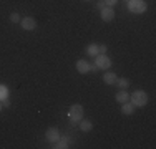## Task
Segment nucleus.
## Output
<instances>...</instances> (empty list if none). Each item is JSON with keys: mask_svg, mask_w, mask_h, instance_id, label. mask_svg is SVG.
Listing matches in <instances>:
<instances>
[{"mask_svg": "<svg viewBox=\"0 0 156 149\" xmlns=\"http://www.w3.org/2000/svg\"><path fill=\"white\" fill-rule=\"evenodd\" d=\"M45 137H47V141H50V143L55 144L60 139V131H58L57 128H48L47 133H45Z\"/></svg>", "mask_w": 156, "mask_h": 149, "instance_id": "423d86ee", "label": "nucleus"}, {"mask_svg": "<svg viewBox=\"0 0 156 149\" xmlns=\"http://www.w3.org/2000/svg\"><path fill=\"white\" fill-rule=\"evenodd\" d=\"M133 109H135V106H133V104L129 103V101L121 103V113L126 114V116H128V114H131V113H133Z\"/></svg>", "mask_w": 156, "mask_h": 149, "instance_id": "f8f14e48", "label": "nucleus"}, {"mask_svg": "<svg viewBox=\"0 0 156 149\" xmlns=\"http://www.w3.org/2000/svg\"><path fill=\"white\" fill-rule=\"evenodd\" d=\"M68 144H70V137H60V139L57 141V143H55V149H66L68 147Z\"/></svg>", "mask_w": 156, "mask_h": 149, "instance_id": "9d476101", "label": "nucleus"}, {"mask_svg": "<svg viewBox=\"0 0 156 149\" xmlns=\"http://www.w3.org/2000/svg\"><path fill=\"white\" fill-rule=\"evenodd\" d=\"M128 10L131 13H144L146 12V3L143 0H128Z\"/></svg>", "mask_w": 156, "mask_h": 149, "instance_id": "7ed1b4c3", "label": "nucleus"}, {"mask_svg": "<svg viewBox=\"0 0 156 149\" xmlns=\"http://www.w3.org/2000/svg\"><path fill=\"white\" fill-rule=\"evenodd\" d=\"M20 25L25 32H32V30H35V27H37V20L33 17H25L20 20Z\"/></svg>", "mask_w": 156, "mask_h": 149, "instance_id": "39448f33", "label": "nucleus"}, {"mask_svg": "<svg viewBox=\"0 0 156 149\" xmlns=\"http://www.w3.org/2000/svg\"><path fill=\"white\" fill-rule=\"evenodd\" d=\"M98 50H100V55H105L106 53V45H98Z\"/></svg>", "mask_w": 156, "mask_h": 149, "instance_id": "6ab92c4d", "label": "nucleus"}, {"mask_svg": "<svg viewBox=\"0 0 156 149\" xmlns=\"http://www.w3.org/2000/svg\"><path fill=\"white\" fill-rule=\"evenodd\" d=\"M75 66H76V71H78V73L85 74V73H88V71H90L91 63H88L87 60H78V61L75 63Z\"/></svg>", "mask_w": 156, "mask_h": 149, "instance_id": "0eeeda50", "label": "nucleus"}, {"mask_svg": "<svg viewBox=\"0 0 156 149\" xmlns=\"http://www.w3.org/2000/svg\"><path fill=\"white\" fill-rule=\"evenodd\" d=\"M68 118L72 123H80L83 119V106L81 104H72V108L68 109Z\"/></svg>", "mask_w": 156, "mask_h": 149, "instance_id": "f03ea898", "label": "nucleus"}, {"mask_svg": "<svg viewBox=\"0 0 156 149\" xmlns=\"http://www.w3.org/2000/svg\"><path fill=\"white\" fill-rule=\"evenodd\" d=\"M87 53L90 55V57H96V55H100V50H98V45L91 43L87 47Z\"/></svg>", "mask_w": 156, "mask_h": 149, "instance_id": "4468645a", "label": "nucleus"}, {"mask_svg": "<svg viewBox=\"0 0 156 149\" xmlns=\"http://www.w3.org/2000/svg\"><path fill=\"white\" fill-rule=\"evenodd\" d=\"M80 129L83 133H88V131L93 129V124H91L90 121H87V119H81V121H80Z\"/></svg>", "mask_w": 156, "mask_h": 149, "instance_id": "ddd939ff", "label": "nucleus"}, {"mask_svg": "<svg viewBox=\"0 0 156 149\" xmlns=\"http://www.w3.org/2000/svg\"><path fill=\"white\" fill-rule=\"evenodd\" d=\"M115 99H116L118 103H126V101H129V95L125 89H121V91H118L116 95H115Z\"/></svg>", "mask_w": 156, "mask_h": 149, "instance_id": "9b49d317", "label": "nucleus"}, {"mask_svg": "<svg viewBox=\"0 0 156 149\" xmlns=\"http://www.w3.org/2000/svg\"><path fill=\"white\" fill-rule=\"evenodd\" d=\"M2 108H3V106H2V101H0V111H2Z\"/></svg>", "mask_w": 156, "mask_h": 149, "instance_id": "412c9836", "label": "nucleus"}, {"mask_svg": "<svg viewBox=\"0 0 156 149\" xmlns=\"http://www.w3.org/2000/svg\"><path fill=\"white\" fill-rule=\"evenodd\" d=\"M115 85H118V86H120L121 89H126V88L129 86V81L126 80V78H118L116 83H115Z\"/></svg>", "mask_w": 156, "mask_h": 149, "instance_id": "2eb2a0df", "label": "nucleus"}, {"mask_svg": "<svg viewBox=\"0 0 156 149\" xmlns=\"http://www.w3.org/2000/svg\"><path fill=\"white\" fill-rule=\"evenodd\" d=\"M5 98H9V89L3 86V85H0V101H3Z\"/></svg>", "mask_w": 156, "mask_h": 149, "instance_id": "dca6fc26", "label": "nucleus"}, {"mask_svg": "<svg viewBox=\"0 0 156 149\" xmlns=\"http://www.w3.org/2000/svg\"><path fill=\"white\" fill-rule=\"evenodd\" d=\"M85 2H88V0H85Z\"/></svg>", "mask_w": 156, "mask_h": 149, "instance_id": "4be33fe9", "label": "nucleus"}, {"mask_svg": "<svg viewBox=\"0 0 156 149\" xmlns=\"http://www.w3.org/2000/svg\"><path fill=\"white\" fill-rule=\"evenodd\" d=\"M103 2H105L106 7H113V5H116V3H118V0H103Z\"/></svg>", "mask_w": 156, "mask_h": 149, "instance_id": "a211bd4d", "label": "nucleus"}, {"mask_svg": "<svg viewBox=\"0 0 156 149\" xmlns=\"http://www.w3.org/2000/svg\"><path fill=\"white\" fill-rule=\"evenodd\" d=\"M95 65L98 66V70H108L111 66V60L106 55H96L95 57Z\"/></svg>", "mask_w": 156, "mask_h": 149, "instance_id": "20e7f679", "label": "nucleus"}, {"mask_svg": "<svg viewBox=\"0 0 156 149\" xmlns=\"http://www.w3.org/2000/svg\"><path fill=\"white\" fill-rule=\"evenodd\" d=\"M105 7H106V5H105V2H103V0H100V2H98V9L101 10V9H105Z\"/></svg>", "mask_w": 156, "mask_h": 149, "instance_id": "aec40b11", "label": "nucleus"}, {"mask_svg": "<svg viewBox=\"0 0 156 149\" xmlns=\"http://www.w3.org/2000/svg\"><path fill=\"white\" fill-rule=\"evenodd\" d=\"M116 80H118V76H116V73H113V71H106L105 76H103V81H105L106 85H115Z\"/></svg>", "mask_w": 156, "mask_h": 149, "instance_id": "1a4fd4ad", "label": "nucleus"}, {"mask_svg": "<svg viewBox=\"0 0 156 149\" xmlns=\"http://www.w3.org/2000/svg\"><path fill=\"white\" fill-rule=\"evenodd\" d=\"M20 15H18L17 12H13V13H10V22H12V23H20Z\"/></svg>", "mask_w": 156, "mask_h": 149, "instance_id": "f3484780", "label": "nucleus"}, {"mask_svg": "<svg viewBox=\"0 0 156 149\" xmlns=\"http://www.w3.org/2000/svg\"><path fill=\"white\" fill-rule=\"evenodd\" d=\"M129 99H131L133 106L143 108V106H146V103H148V95L143 89H136V91H133V95L129 96Z\"/></svg>", "mask_w": 156, "mask_h": 149, "instance_id": "f257e3e1", "label": "nucleus"}, {"mask_svg": "<svg viewBox=\"0 0 156 149\" xmlns=\"http://www.w3.org/2000/svg\"><path fill=\"white\" fill-rule=\"evenodd\" d=\"M100 12H101V20L103 22H111L115 18V10L111 9V7H105V9H101Z\"/></svg>", "mask_w": 156, "mask_h": 149, "instance_id": "6e6552de", "label": "nucleus"}]
</instances>
